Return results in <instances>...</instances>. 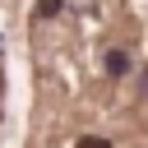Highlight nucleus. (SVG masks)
<instances>
[{
    "label": "nucleus",
    "mask_w": 148,
    "mask_h": 148,
    "mask_svg": "<svg viewBox=\"0 0 148 148\" xmlns=\"http://www.w3.org/2000/svg\"><path fill=\"white\" fill-rule=\"evenodd\" d=\"M106 74H111V79H125V74H130V56H125V51H106Z\"/></svg>",
    "instance_id": "nucleus-1"
},
{
    "label": "nucleus",
    "mask_w": 148,
    "mask_h": 148,
    "mask_svg": "<svg viewBox=\"0 0 148 148\" xmlns=\"http://www.w3.org/2000/svg\"><path fill=\"white\" fill-rule=\"evenodd\" d=\"M60 5H65V0H42V5H37V18H56Z\"/></svg>",
    "instance_id": "nucleus-2"
},
{
    "label": "nucleus",
    "mask_w": 148,
    "mask_h": 148,
    "mask_svg": "<svg viewBox=\"0 0 148 148\" xmlns=\"http://www.w3.org/2000/svg\"><path fill=\"white\" fill-rule=\"evenodd\" d=\"M79 148H111V143H106V139H83Z\"/></svg>",
    "instance_id": "nucleus-3"
}]
</instances>
